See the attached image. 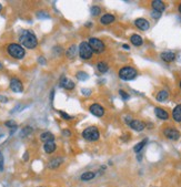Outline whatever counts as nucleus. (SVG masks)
I'll return each mask as SVG.
<instances>
[{
	"label": "nucleus",
	"mask_w": 181,
	"mask_h": 187,
	"mask_svg": "<svg viewBox=\"0 0 181 187\" xmlns=\"http://www.w3.org/2000/svg\"><path fill=\"white\" fill-rule=\"evenodd\" d=\"M19 41L27 49H35L38 46V40H37L36 36L29 30H23L21 32L19 37Z\"/></svg>",
	"instance_id": "obj_1"
},
{
	"label": "nucleus",
	"mask_w": 181,
	"mask_h": 187,
	"mask_svg": "<svg viewBox=\"0 0 181 187\" xmlns=\"http://www.w3.org/2000/svg\"><path fill=\"white\" fill-rule=\"evenodd\" d=\"M7 52H8V54L10 55V57H12V58L14 59H23V57H25L26 54V51L25 49H23L20 44L18 43H10L7 47Z\"/></svg>",
	"instance_id": "obj_2"
},
{
	"label": "nucleus",
	"mask_w": 181,
	"mask_h": 187,
	"mask_svg": "<svg viewBox=\"0 0 181 187\" xmlns=\"http://www.w3.org/2000/svg\"><path fill=\"white\" fill-rule=\"evenodd\" d=\"M137 70L132 66H123L119 70V78L123 81H131L137 77Z\"/></svg>",
	"instance_id": "obj_3"
},
{
	"label": "nucleus",
	"mask_w": 181,
	"mask_h": 187,
	"mask_svg": "<svg viewBox=\"0 0 181 187\" xmlns=\"http://www.w3.org/2000/svg\"><path fill=\"white\" fill-rule=\"evenodd\" d=\"M99 136H100V134H99V131L96 126L87 127L82 132V137L88 142H96L99 140Z\"/></svg>",
	"instance_id": "obj_4"
},
{
	"label": "nucleus",
	"mask_w": 181,
	"mask_h": 187,
	"mask_svg": "<svg viewBox=\"0 0 181 187\" xmlns=\"http://www.w3.org/2000/svg\"><path fill=\"white\" fill-rule=\"evenodd\" d=\"M78 52H79V55H80V58L84 59V60H89V59H91L92 54H93V51H92L89 43L84 41L80 43V46H79L78 48Z\"/></svg>",
	"instance_id": "obj_5"
},
{
	"label": "nucleus",
	"mask_w": 181,
	"mask_h": 187,
	"mask_svg": "<svg viewBox=\"0 0 181 187\" xmlns=\"http://www.w3.org/2000/svg\"><path fill=\"white\" fill-rule=\"evenodd\" d=\"M89 46L91 47L92 51L95 53H97V54H100V53H102L103 51H105V49H106V47H105V44H103V42L101 41L100 39H97V38H90L89 40Z\"/></svg>",
	"instance_id": "obj_6"
},
{
	"label": "nucleus",
	"mask_w": 181,
	"mask_h": 187,
	"mask_svg": "<svg viewBox=\"0 0 181 187\" xmlns=\"http://www.w3.org/2000/svg\"><path fill=\"white\" fill-rule=\"evenodd\" d=\"M10 89H11V91L16 92V93H20V92L23 91V82L17 79V78H14L11 79L10 81Z\"/></svg>",
	"instance_id": "obj_7"
},
{
	"label": "nucleus",
	"mask_w": 181,
	"mask_h": 187,
	"mask_svg": "<svg viewBox=\"0 0 181 187\" xmlns=\"http://www.w3.org/2000/svg\"><path fill=\"white\" fill-rule=\"evenodd\" d=\"M163 134L167 138L172 140V141H177L179 137H180V133H179L175 129H172V127H168V129H164Z\"/></svg>",
	"instance_id": "obj_8"
},
{
	"label": "nucleus",
	"mask_w": 181,
	"mask_h": 187,
	"mask_svg": "<svg viewBox=\"0 0 181 187\" xmlns=\"http://www.w3.org/2000/svg\"><path fill=\"white\" fill-rule=\"evenodd\" d=\"M89 111L91 112V114H93V115L97 116V117H101V116H103V114H105V109L99 104H92L91 106L89 107Z\"/></svg>",
	"instance_id": "obj_9"
},
{
	"label": "nucleus",
	"mask_w": 181,
	"mask_h": 187,
	"mask_svg": "<svg viewBox=\"0 0 181 187\" xmlns=\"http://www.w3.org/2000/svg\"><path fill=\"white\" fill-rule=\"evenodd\" d=\"M129 125H130L131 129L137 131V132H141L146 127V124L142 121H139V120H132V121L129 123Z\"/></svg>",
	"instance_id": "obj_10"
},
{
	"label": "nucleus",
	"mask_w": 181,
	"mask_h": 187,
	"mask_svg": "<svg viewBox=\"0 0 181 187\" xmlns=\"http://www.w3.org/2000/svg\"><path fill=\"white\" fill-rule=\"evenodd\" d=\"M134 25H136L137 28H139L140 30H148L149 29V27H150V23H149V21L146 19H143V18H139V19H137L136 21H134Z\"/></svg>",
	"instance_id": "obj_11"
},
{
	"label": "nucleus",
	"mask_w": 181,
	"mask_h": 187,
	"mask_svg": "<svg viewBox=\"0 0 181 187\" xmlns=\"http://www.w3.org/2000/svg\"><path fill=\"white\" fill-rule=\"evenodd\" d=\"M60 86H61L62 88L67 89V90H72V89L75 88V83L71 80H69V79H67V78L62 77L61 80H60Z\"/></svg>",
	"instance_id": "obj_12"
},
{
	"label": "nucleus",
	"mask_w": 181,
	"mask_h": 187,
	"mask_svg": "<svg viewBox=\"0 0 181 187\" xmlns=\"http://www.w3.org/2000/svg\"><path fill=\"white\" fill-rule=\"evenodd\" d=\"M151 6H152L153 10L158 11V12H160V14H161L164 9H166L164 3L162 2V1H160V0H153L152 2H151Z\"/></svg>",
	"instance_id": "obj_13"
},
{
	"label": "nucleus",
	"mask_w": 181,
	"mask_h": 187,
	"mask_svg": "<svg viewBox=\"0 0 181 187\" xmlns=\"http://www.w3.org/2000/svg\"><path fill=\"white\" fill-rule=\"evenodd\" d=\"M154 113H156L157 117L161 118V120H167L169 117V114H168L167 111L161 109V107H156L154 109Z\"/></svg>",
	"instance_id": "obj_14"
},
{
	"label": "nucleus",
	"mask_w": 181,
	"mask_h": 187,
	"mask_svg": "<svg viewBox=\"0 0 181 187\" xmlns=\"http://www.w3.org/2000/svg\"><path fill=\"white\" fill-rule=\"evenodd\" d=\"M113 21H114V16H112V14H103L100 19V22L105 26L110 25V23H112Z\"/></svg>",
	"instance_id": "obj_15"
},
{
	"label": "nucleus",
	"mask_w": 181,
	"mask_h": 187,
	"mask_svg": "<svg viewBox=\"0 0 181 187\" xmlns=\"http://www.w3.org/2000/svg\"><path fill=\"white\" fill-rule=\"evenodd\" d=\"M40 140L42 142H45V143H47V142H53L55 141V135L50 132H43L40 135Z\"/></svg>",
	"instance_id": "obj_16"
},
{
	"label": "nucleus",
	"mask_w": 181,
	"mask_h": 187,
	"mask_svg": "<svg viewBox=\"0 0 181 187\" xmlns=\"http://www.w3.org/2000/svg\"><path fill=\"white\" fill-rule=\"evenodd\" d=\"M56 149L57 146L56 144H55V142H47V143H45V145H43V149H45V152L47 154L53 153V152L56 151Z\"/></svg>",
	"instance_id": "obj_17"
},
{
	"label": "nucleus",
	"mask_w": 181,
	"mask_h": 187,
	"mask_svg": "<svg viewBox=\"0 0 181 187\" xmlns=\"http://www.w3.org/2000/svg\"><path fill=\"white\" fill-rule=\"evenodd\" d=\"M130 41L131 43L134 44V46H136V47H140V46H142V43H143V40H142V38L139 34H132L130 38Z\"/></svg>",
	"instance_id": "obj_18"
},
{
	"label": "nucleus",
	"mask_w": 181,
	"mask_h": 187,
	"mask_svg": "<svg viewBox=\"0 0 181 187\" xmlns=\"http://www.w3.org/2000/svg\"><path fill=\"white\" fill-rule=\"evenodd\" d=\"M161 59L166 62H172L175 59V54L173 52H162L161 53Z\"/></svg>",
	"instance_id": "obj_19"
},
{
	"label": "nucleus",
	"mask_w": 181,
	"mask_h": 187,
	"mask_svg": "<svg viewBox=\"0 0 181 187\" xmlns=\"http://www.w3.org/2000/svg\"><path fill=\"white\" fill-rule=\"evenodd\" d=\"M61 163H62V158L56 157V158H53V160H51L50 162L48 163V167L51 168V169H53V168L59 167V166L61 165Z\"/></svg>",
	"instance_id": "obj_20"
},
{
	"label": "nucleus",
	"mask_w": 181,
	"mask_h": 187,
	"mask_svg": "<svg viewBox=\"0 0 181 187\" xmlns=\"http://www.w3.org/2000/svg\"><path fill=\"white\" fill-rule=\"evenodd\" d=\"M172 116L175 122H181V104L177 105L175 107V110L172 112Z\"/></svg>",
	"instance_id": "obj_21"
},
{
	"label": "nucleus",
	"mask_w": 181,
	"mask_h": 187,
	"mask_svg": "<svg viewBox=\"0 0 181 187\" xmlns=\"http://www.w3.org/2000/svg\"><path fill=\"white\" fill-rule=\"evenodd\" d=\"M66 55H67L68 59H75L76 55H77V47H76V46H71V47L67 50Z\"/></svg>",
	"instance_id": "obj_22"
},
{
	"label": "nucleus",
	"mask_w": 181,
	"mask_h": 187,
	"mask_svg": "<svg viewBox=\"0 0 181 187\" xmlns=\"http://www.w3.org/2000/svg\"><path fill=\"white\" fill-rule=\"evenodd\" d=\"M96 177V174L93 172H86L81 175V181H91L92 178H95Z\"/></svg>",
	"instance_id": "obj_23"
},
{
	"label": "nucleus",
	"mask_w": 181,
	"mask_h": 187,
	"mask_svg": "<svg viewBox=\"0 0 181 187\" xmlns=\"http://www.w3.org/2000/svg\"><path fill=\"white\" fill-rule=\"evenodd\" d=\"M168 96H169L168 91H166V90H162V91H160L158 94H157V100H158V101H160V102L166 101V100L168 99Z\"/></svg>",
	"instance_id": "obj_24"
},
{
	"label": "nucleus",
	"mask_w": 181,
	"mask_h": 187,
	"mask_svg": "<svg viewBox=\"0 0 181 187\" xmlns=\"http://www.w3.org/2000/svg\"><path fill=\"white\" fill-rule=\"evenodd\" d=\"M97 68H98V71L101 72V73H106L109 69L108 64H107L106 62H103V61H101V62H99V63L97 64Z\"/></svg>",
	"instance_id": "obj_25"
},
{
	"label": "nucleus",
	"mask_w": 181,
	"mask_h": 187,
	"mask_svg": "<svg viewBox=\"0 0 181 187\" xmlns=\"http://www.w3.org/2000/svg\"><path fill=\"white\" fill-rule=\"evenodd\" d=\"M147 142H148V140L146 138V140H143L142 142H140V143H138L137 144L136 146L134 147V151L136 152V153H139V152H141L142 151V149L145 147V145L147 144Z\"/></svg>",
	"instance_id": "obj_26"
},
{
	"label": "nucleus",
	"mask_w": 181,
	"mask_h": 187,
	"mask_svg": "<svg viewBox=\"0 0 181 187\" xmlns=\"http://www.w3.org/2000/svg\"><path fill=\"white\" fill-rule=\"evenodd\" d=\"M90 14H92V16H98V14H101V9L98 7V6H93V7H91V9H90Z\"/></svg>",
	"instance_id": "obj_27"
},
{
	"label": "nucleus",
	"mask_w": 181,
	"mask_h": 187,
	"mask_svg": "<svg viewBox=\"0 0 181 187\" xmlns=\"http://www.w3.org/2000/svg\"><path fill=\"white\" fill-rule=\"evenodd\" d=\"M77 78H78V80L84 81V80H87V79H88V74H87L86 72L80 71V72H78V73H77Z\"/></svg>",
	"instance_id": "obj_28"
},
{
	"label": "nucleus",
	"mask_w": 181,
	"mask_h": 187,
	"mask_svg": "<svg viewBox=\"0 0 181 187\" xmlns=\"http://www.w3.org/2000/svg\"><path fill=\"white\" fill-rule=\"evenodd\" d=\"M31 132H32V129H31L30 126H26L25 129L21 131V136H23V137H25V136H27L28 134H30Z\"/></svg>",
	"instance_id": "obj_29"
},
{
	"label": "nucleus",
	"mask_w": 181,
	"mask_h": 187,
	"mask_svg": "<svg viewBox=\"0 0 181 187\" xmlns=\"http://www.w3.org/2000/svg\"><path fill=\"white\" fill-rule=\"evenodd\" d=\"M5 124H6V126L12 127V129H16V127H17V124H16V122L14 121H7Z\"/></svg>",
	"instance_id": "obj_30"
},
{
	"label": "nucleus",
	"mask_w": 181,
	"mask_h": 187,
	"mask_svg": "<svg viewBox=\"0 0 181 187\" xmlns=\"http://www.w3.org/2000/svg\"><path fill=\"white\" fill-rule=\"evenodd\" d=\"M151 17H152L153 19H159V18L161 17V14H160V12H158V11L153 10L152 12H151Z\"/></svg>",
	"instance_id": "obj_31"
},
{
	"label": "nucleus",
	"mask_w": 181,
	"mask_h": 187,
	"mask_svg": "<svg viewBox=\"0 0 181 187\" xmlns=\"http://www.w3.org/2000/svg\"><path fill=\"white\" fill-rule=\"evenodd\" d=\"M119 94L121 95V97H122L123 100H128L129 97H130V96L128 95V93H125V92L122 91V90H120V91H119Z\"/></svg>",
	"instance_id": "obj_32"
},
{
	"label": "nucleus",
	"mask_w": 181,
	"mask_h": 187,
	"mask_svg": "<svg viewBox=\"0 0 181 187\" xmlns=\"http://www.w3.org/2000/svg\"><path fill=\"white\" fill-rule=\"evenodd\" d=\"M3 169V156H2V153L0 152V172Z\"/></svg>",
	"instance_id": "obj_33"
},
{
	"label": "nucleus",
	"mask_w": 181,
	"mask_h": 187,
	"mask_svg": "<svg viewBox=\"0 0 181 187\" xmlns=\"http://www.w3.org/2000/svg\"><path fill=\"white\" fill-rule=\"evenodd\" d=\"M59 113H60V115H61L64 118H66V120H70V118H72L70 115H68V114H66L64 112H62V111H60Z\"/></svg>",
	"instance_id": "obj_34"
},
{
	"label": "nucleus",
	"mask_w": 181,
	"mask_h": 187,
	"mask_svg": "<svg viewBox=\"0 0 181 187\" xmlns=\"http://www.w3.org/2000/svg\"><path fill=\"white\" fill-rule=\"evenodd\" d=\"M81 92H82V94H84V95H90V93H91V91H90L89 89H82V90H81Z\"/></svg>",
	"instance_id": "obj_35"
},
{
	"label": "nucleus",
	"mask_w": 181,
	"mask_h": 187,
	"mask_svg": "<svg viewBox=\"0 0 181 187\" xmlns=\"http://www.w3.org/2000/svg\"><path fill=\"white\" fill-rule=\"evenodd\" d=\"M0 102H1V103H7V102H8V99H7L6 96L0 95Z\"/></svg>",
	"instance_id": "obj_36"
},
{
	"label": "nucleus",
	"mask_w": 181,
	"mask_h": 187,
	"mask_svg": "<svg viewBox=\"0 0 181 187\" xmlns=\"http://www.w3.org/2000/svg\"><path fill=\"white\" fill-rule=\"evenodd\" d=\"M38 61H39V63H42V64H45V63H46L45 60H43V58H42V57H40L39 60H38Z\"/></svg>",
	"instance_id": "obj_37"
},
{
	"label": "nucleus",
	"mask_w": 181,
	"mask_h": 187,
	"mask_svg": "<svg viewBox=\"0 0 181 187\" xmlns=\"http://www.w3.org/2000/svg\"><path fill=\"white\" fill-rule=\"evenodd\" d=\"M23 160H25V161L28 160V152H26V153H25V157H23Z\"/></svg>",
	"instance_id": "obj_38"
},
{
	"label": "nucleus",
	"mask_w": 181,
	"mask_h": 187,
	"mask_svg": "<svg viewBox=\"0 0 181 187\" xmlns=\"http://www.w3.org/2000/svg\"><path fill=\"white\" fill-rule=\"evenodd\" d=\"M122 47L125 48V49H129V46H127V44H123Z\"/></svg>",
	"instance_id": "obj_39"
},
{
	"label": "nucleus",
	"mask_w": 181,
	"mask_h": 187,
	"mask_svg": "<svg viewBox=\"0 0 181 187\" xmlns=\"http://www.w3.org/2000/svg\"><path fill=\"white\" fill-rule=\"evenodd\" d=\"M64 134H66V135H70V132H69V131H64Z\"/></svg>",
	"instance_id": "obj_40"
},
{
	"label": "nucleus",
	"mask_w": 181,
	"mask_h": 187,
	"mask_svg": "<svg viewBox=\"0 0 181 187\" xmlns=\"http://www.w3.org/2000/svg\"><path fill=\"white\" fill-rule=\"evenodd\" d=\"M179 12L181 14V3H180V6H179Z\"/></svg>",
	"instance_id": "obj_41"
},
{
	"label": "nucleus",
	"mask_w": 181,
	"mask_h": 187,
	"mask_svg": "<svg viewBox=\"0 0 181 187\" xmlns=\"http://www.w3.org/2000/svg\"><path fill=\"white\" fill-rule=\"evenodd\" d=\"M1 10H2V6L0 5V11H1Z\"/></svg>",
	"instance_id": "obj_42"
},
{
	"label": "nucleus",
	"mask_w": 181,
	"mask_h": 187,
	"mask_svg": "<svg viewBox=\"0 0 181 187\" xmlns=\"http://www.w3.org/2000/svg\"><path fill=\"white\" fill-rule=\"evenodd\" d=\"M0 69H2V64L0 63Z\"/></svg>",
	"instance_id": "obj_43"
},
{
	"label": "nucleus",
	"mask_w": 181,
	"mask_h": 187,
	"mask_svg": "<svg viewBox=\"0 0 181 187\" xmlns=\"http://www.w3.org/2000/svg\"><path fill=\"white\" fill-rule=\"evenodd\" d=\"M180 89H181V81H180Z\"/></svg>",
	"instance_id": "obj_44"
}]
</instances>
